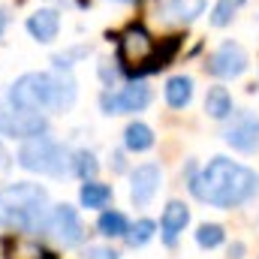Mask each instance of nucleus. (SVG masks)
<instances>
[{"instance_id": "1", "label": "nucleus", "mask_w": 259, "mask_h": 259, "mask_svg": "<svg viewBox=\"0 0 259 259\" xmlns=\"http://www.w3.org/2000/svg\"><path fill=\"white\" fill-rule=\"evenodd\" d=\"M190 190L199 202H208L214 208H238L256 196L259 175L241 163L214 157L199 175H190Z\"/></svg>"}, {"instance_id": "2", "label": "nucleus", "mask_w": 259, "mask_h": 259, "mask_svg": "<svg viewBox=\"0 0 259 259\" xmlns=\"http://www.w3.org/2000/svg\"><path fill=\"white\" fill-rule=\"evenodd\" d=\"M49 193L39 184H12L0 190V226L42 232L49 223Z\"/></svg>"}, {"instance_id": "3", "label": "nucleus", "mask_w": 259, "mask_h": 259, "mask_svg": "<svg viewBox=\"0 0 259 259\" xmlns=\"http://www.w3.org/2000/svg\"><path fill=\"white\" fill-rule=\"evenodd\" d=\"M18 166H24L27 172H42V175H55L61 178L66 172H72V154L69 148L49 139L46 133L42 136H33L21 145L18 151Z\"/></svg>"}, {"instance_id": "4", "label": "nucleus", "mask_w": 259, "mask_h": 259, "mask_svg": "<svg viewBox=\"0 0 259 259\" xmlns=\"http://www.w3.org/2000/svg\"><path fill=\"white\" fill-rule=\"evenodd\" d=\"M55 75L52 72H27L9 88V103L15 109H52Z\"/></svg>"}, {"instance_id": "5", "label": "nucleus", "mask_w": 259, "mask_h": 259, "mask_svg": "<svg viewBox=\"0 0 259 259\" xmlns=\"http://www.w3.org/2000/svg\"><path fill=\"white\" fill-rule=\"evenodd\" d=\"M154 58V39L142 27H127L118 39V61L130 72H145V64Z\"/></svg>"}, {"instance_id": "6", "label": "nucleus", "mask_w": 259, "mask_h": 259, "mask_svg": "<svg viewBox=\"0 0 259 259\" xmlns=\"http://www.w3.org/2000/svg\"><path fill=\"white\" fill-rule=\"evenodd\" d=\"M49 130V118L36 109H0V136L33 139Z\"/></svg>"}, {"instance_id": "7", "label": "nucleus", "mask_w": 259, "mask_h": 259, "mask_svg": "<svg viewBox=\"0 0 259 259\" xmlns=\"http://www.w3.org/2000/svg\"><path fill=\"white\" fill-rule=\"evenodd\" d=\"M46 232H52V238L64 247H78L84 241V226L75 214L72 205H55L52 214H49V223H46Z\"/></svg>"}, {"instance_id": "8", "label": "nucleus", "mask_w": 259, "mask_h": 259, "mask_svg": "<svg viewBox=\"0 0 259 259\" xmlns=\"http://www.w3.org/2000/svg\"><path fill=\"white\" fill-rule=\"evenodd\" d=\"M151 103V88L145 81H130L127 88H121L118 94L106 91L100 97V106L106 115H121V112H142Z\"/></svg>"}, {"instance_id": "9", "label": "nucleus", "mask_w": 259, "mask_h": 259, "mask_svg": "<svg viewBox=\"0 0 259 259\" xmlns=\"http://www.w3.org/2000/svg\"><path fill=\"white\" fill-rule=\"evenodd\" d=\"M226 145H232L235 151H244V154H253L259 151V118L250 112H238L232 118V124L223 133Z\"/></svg>"}, {"instance_id": "10", "label": "nucleus", "mask_w": 259, "mask_h": 259, "mask_svg": "<svg viewBox=\"0 0 259 259\" xmlns=\"http://www.w3.org/2000/svg\"><path fill=\"white\" fill-rule=\"evenodd\" d=\"M244 69H247V55H244V49L235 46V42H223V46L211 55V61H208V72L217 75V78H235V75H241Z\"/></svg>"}, {"instance_id": "11", "label": "nucleus", "mask_w": 259, "mask_h": 259, "mask_svg": "<svg viewBox=\"0 0 259 259\" xmlns=\"http://www.w3.org/2000/svg\"><path fill=\"white\" fill-rule=\"evenodd\" d=\"M160 166H154V163H145V166H139L136 172H133V178H130V199H133V205H139V208H145L157 190H160Z\"/></svg>"}, {"instance_id": "12", "label": "nucleus", "mask_w": 259, "mask_h": 259, "mask_svg": "<svg viewBox=\"0 0 259 259\" xmlns=\"http://www.w3.org/2000/svg\"><path fill=\"white\" fill-rule=\"evenodd\" d=\"M190 223V208L184 202H169L166 211H163V220H160V229H163V241L172 247L178 241V235L184 232V226Z\"/></svg>"}, {"instance_id": "13", "label": "nucleus", "mask_w": 259, "mask_h": 259, "mask_svg": "<svg viewBox=\"0 0 259 259\" xmlns=\"http://www.w3.org/2000/svg\"><path fill=\"white\" fill-rule=\"evenodd\" d=\"M3 259H58L49 253L39 241H30L24 235H6L3 238Z\"/></svg>"}, {"instance_id": "14", "label": "nucleus", "mask_w": 259, "mask_h": 259, "mask_svg": "<svg viewBox=\"0 0 259 259\" xmlns=\"http://www.w3.org/2000/svg\"><path fill=\"white\" fill-rule=\"evenodd\" d=\"M27 30L36 42H52L61 30V15L58 9H36L30 18H27Z\"/></svg>"}, {"instance_id": "15", "label": "nucleus", "mask_w": 259, "mask_h": 259, "mask_svg": "<svg viewBox=\"0 0 259 259\" xmlns=\"http://www.w3.org/2000/svg\"><path fill=\"white\" fill-rule=\"evenodd\" d=\"M202 9H205V0H166L160 15L172 24H187L196 15H202Z\"/></svg>"}, {"instance_id": "16", "label": "nucleus", "mask_w": 259, "mask_h": 259, "mask_svg": "<svg viewBox=\"0 0 259 259\" xmlns=\"http://www.w3.org/2000/svg\"><path fill=\"white\" fill-rule=\"evenodd\" d=\"M52 75H55L52 112H66V109H72V103H75V78H72L66 69H58V72H52Z\"/></svg>"}, {"instance_id": "17", "label": "nucleus", "mask_w": 259, "mask_h": 259, "mask_svg": "<svg viewBox=\"0 0 259 259\" xmlns=\"http://www.w3.org/2000/svg\"><path fill=\"white\" fill-rule=\"evenodd\" d=\"M190 100H193V78L175 75V78L166 81V103H169L172 109H184Z\"/></svg>"}, {"instance_id": "18", "label": "nucleus", "mask_w": 259, "mask_h": 259, "mask_svg": "<svg viewBox=\"0 0 259 259\" xmlns=\"http://www.w3.org/2000/svg\"><path fill=\"white\" fill-rule=\"evenodd\" d=\"M205 112L214 118V121H226L232 115V97L226 88H211L208 97H205Z\"/></svg>"}, {"instance_id": "19", "label": "nucleus", "mask_w": 259, "mask_h": 259, "mask_svg": "<svg viewBox=\"0 0 259 259\" xmlns=\"http://www.w3.org/2000/svg\"><path fill=\"white\" fill-rule=\"evenodd\" d=\"M78 199H81L84 208H106L112 202V187L100 184V181H84L81 190H78Z\"/></svg>"}, {"instance_id": "20", "label": "nucleus", "mask_w": 259, "mask_h": 259, "mask_svg": "<svg viewBox=\"0 0 259 259\" xmlns=\"http://www.w3.org/2000/svg\"><path fill=\"white\" fill-rule=\"evenodd\" d=\"M97 229H100V235H106V238H124L127 229H130V223L121 211H103L100 220H97Z\"/></svg>"}, {"instance_id": "21", "label": "nucleus", "mask_w": 259, "mask_h": 259, "mask_svg": "<svg viewBox=\"0 0 259 259\" xmlns=\"http://www.w3.org/2000/svg\"><path fill=\"white\" fill-rule=\"evenodd\" d=\"M154 145V133L151 127H145V124H139V121H133L127 130H124V148L127 151H148Z\"/></svg>"}, {"instance_id": "22", "label": "nucleus", "mask_w": 259, "mask_h": 259, "mask_svg": "<svg viewBox=\"0 0 259 259\" xmlns=\"http://www.w3.org/2000/svg\"><path fill=\"white\" fill-rule=\"evenodd\" d=\"M154 232H157V223L148 220V217H142V220H136V223L130 226L124 238H127L130 247H142V244H148V241L154 238Z\"/></svg>"}, {"instance_id": "23", "label": "nucleus", "mask_w": 259, "mask_h": 259, "mask_svg": "<svg viewBox=\"0 0 259 259\" xmlns=\"http://www.w3.org/2000/svg\"><path fill=\"white\" fill-rule=\"evenodd\" d=\"M223 238H226V232H223V226H220V223H202V226L196 229V244H199V247H205V250L220 247V244H223Z\"/></svg>"}, {"instance_id": "24", "label": "nucleus", "mask_w": 259, "mask_h": 259, "mask_svg": "<svg viewBox=\"0 0 259 259\" xmlns=\"http://www.w3.org/2000/svg\"><path fill=\"white\" fill-rule=\"evenodd\" d=\"M97 169H100V163H97V157H94L91 151H78V154H72V172H75L81 181H94Z\"/></svg>"}, {"instance_id": "25", "label": "nucleus", "mask_w": 259, "mask_h": 259, "mask_svg": "<svg viewBox=\"0 0 259 259\" xmlns=\"http://www.w3.org/2000/svg\"><path fill=\"white\" fill-rule=\"evenodd\" d=\"M244 6V0H217V6H214V12H211V24L214 27H226L232 18H235V12Z\"/></svg>"}, {"instance_id": "26", "label": "nucleus", "mask_w": 259, "mask_h": 259, "mask_svg": "<svg viewBox=\"0 0 259 259\" xmlns=\"http://www.w3.org/2000/svg\"><path fill=\"white\" fill-rule=\"evenodd\" d=\"M84 259H121V253L112 250V247H88Z\"/></svg>"}, {"instance_id": "27", "label": "nucleus", "mask_w": 259, "mask_h": 259, "mask_svg": "<svg viewBox=\"0 0 259 259\" xmlns=\"http://www.w3.org/2000/svg\"><path fill=\"white\" fill-rule=\"evenodd\" d=\"M3 169H9V151L3 148V142H0V172Z\"/></svg>"}, {"instance_id": "28", "label": "nucleus", "mask_w": 259, "mask_h": 259, "mask_svg": "<svg viewBox=\"0 0 259 259\" xmlns=\"http://www.w3.org/2000/svg\"><path fill=\"white\" fill-rule=\"evenodd\" d=\"M241 253H244V244H232L229 247V256L232 259H241Z\"/></svg>"}, {"instance_id": "29", "label": "nucleus", "mask_w": 259, "mask_h": 259, "mask_svg": "<svg viewBox=\"0 0 259 259\" xmlns=\"http://www.w3.org/2000/svg\"><path fill=\"white\" fill-rule=\"evenodd\" d=\"M112 160H115V169H118V172H124V157H121V154H115Z\"/></svg>"}, {"instance_id": "30", "label": "nucleus", "mask_w": 259, "mask_h": 259, "mask_svg": "<svg viewBox=\"0 0 259 259\" xmlns=\"http://www.w3.org/2000/svg\"><path fill=\"white\" fill-rule=\"evenodd\" d=\"M3 30H6V12L0 9V36H3Z\"/></svg>"}]
</instances>
